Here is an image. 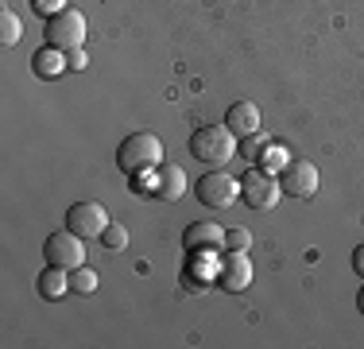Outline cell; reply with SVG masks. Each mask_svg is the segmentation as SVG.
I'll return each mask as SVG.
<instances>
[{
	"label": "cell",
	"mask_w": 364,
	"mask_h": 349,
	"mask_svg": "<svg viewBox=\"0 0 364 349\" xmlns=\"http://www.w3.org/2000/svg\"><path fill=\"white\" fill-rule=\"evenodd\" d=\"M259 160H264L267 174H272V171H283V167H287V147H279V144H267Z\"/></svg>",
	"instance_id": "cell-20"
},
{
	"label": "cell",
	"mask_w": 364,
	"mask_h": 349,
	"mask_svg": "<svg viewBox=\"0 0 364 349\" xmlns=\"http://www.w3.org/2000/svg\"><path fill=\"white\" fill-rule=\"evenodd\" d=\"M279 179L275 174H267V171H245L240 174V202L245 206H252V209H275V202H279Z\"/></svg>",
	"instance_id": "cell-5"
},
{
	"label": "cell",
	"mask_w": 364,
	"mask_h": 349,
	"mask_svg": "<svg viewBox=\"0 0 364 349\" xmlns=\"http://www.w3.org/2000/svg\"><path fill=\"white\" fill-rule=\"evenodd\" d=\"M221 241H225V229L218 222H194L182 229V249L186 252H213L221 249Z\"/></svg>",
	"instance_id": "cell-10"
},
{
	"label": "cell",
	"mask_w": 364,
	"mask_h": 349,
	"mask_svg": "<svg viewBox=\"0 0 364 349\" xmlns=\"http://www.w3.org/2000/svg\"><path fill=\"white\" fill-rule=\"evenodd\" d=\"M279 190L291 198H314L318 194V167L310 160H287V167L279 174Z\"/></svg>",
	"instance_id": "cell-7"
},
{
	"label": "cell",
	"mask_w": 364,
	"mask_h": 349,
	"mask_svg": "<svg viewBox=\"0 0 364 349\" xmlns=\"http://www.w3.org/2000/svg\"><path fill=\"white\" fill-rule=\"evenodd\" d=\"M190 155H194L198 163H210V167H225V163L237 155V136L225 125L198 128V132L190 136Z\"/></svg>",
	"instance_id": "cell-2"
},
{
	"label": "cell",
	"mask_w": 364,
	"mask_h": 349,
	"mask_svg": "<svg viewBox=\"0 0 364 349\" xmlns=\"http://www.w3.org/2000/svg\"><path fill=\"white\" fill-rule=\"evenodd\" d=\"M66 291H70V276H66V268L47 264V272L39 276V295H43L47 303H55V299H63Z\"/></svg>",
	"instance_id": "cell-15"
},
{
	"label": "cell",
	"mask_w": 364,
	"mask_h": 349,
	"mask_svg": "<svg viewBox=\"0 0 364 349\" xmlns=\"http://www.w3.org/2000/svg\"><path fill=\"white\" fill-rule=\"evenodd\" d=\"M357 307L364 311V287H360V295H357Z\"/></svg>",
	"instance_id": "cell-25"
},
{
	"label": "cell",
	"mask_w": 364,
	"mask_h": 349,
	"mask_svg": "<svg viewBox=\"0 0 364 349\" xmlns=\"http://www.w3.org/2000/svg\"><path fill=\"white\" fill-rule=\"evenodd\" d=\"M194 194H198V202L210 206V209H229L240 198V179H232L225 171H205L194 182Z\"/></svg>",
	"instance_id": "cell-4"
},
{
	"label": "cell",
	"mask_w": 364,
	"mask_h": 349,
	"mask_svg": "<svg viewBox=\"0 0 364 349\" xmlns=\"http://www.w3.org/2000/svg\"><path fill=\"white\" fill-rule=\"evenodd\" d=\"M190 264H186V287L190 291H198V287H205L210 279H218V268H213L210 252H186Z\"/></svg>",
	"instance_id": "cell-14"
},
{
	"label": "cell",
	"mask_w": 364,
	"mask_h": 349,
	"mask_svg": "<svg viewBox=\"0 0 364 349\" xmlns=\"http://www.w3.org/2000/svg\"><path fill=\"white\" fill-rule=\"evenodd\" d=\"M101 237H105V244H109V249H128V229H124V225H105V233H101Z\"/></svg>",
	"instance_id": "cell-21"
},
{
	"label": "cell",
	"mask_w": 364,
	"mask_h": 349,
	"mask_svg": "<svg viewBox=\"0 0 364 349\" xmlns=\"http://www.w3.org/2000/svg\"><path fill=\"white\" fill-rule=\"evenodd\" d=\"M225 128H229L232 136H252L259 132V109L252 101H237V105H229V113H225Z\"/></svg>",
	"instance_id": "cell-12"
},
{
	"label": "cell",
	"mask_w": 364,
	"mask_h": 349,
	"mask_svg": "<svg viewBox=\"0 0 364 349\" xmlns=\"http://www.w3.org/2000/svg\"><path fill=\"white\" fill-rule=\"evenodd\" d=\"M43 256H47V264L74 272V268H82V264H85V237H77L74 229L50 233L47 244H43Z\"/></svg>",
	"instance_id": "cell-6"
},
{
	"label": "cell",
	"mask_w": 364,
	"mask_h": 349,
	"mask_svg": "<svg viewBox=\"0 0 364 349\" xmlns=\"http://www.w3.org/2000/svg\"><path fill=\"white\" fill-rule=\"evenodd\" d=\"M353 272L364 279V244H357V249H353Z\"/></svg>",
	"instance_id": "cell-24"
},
{
	"label": "cell",
	"mask_w": 364,
	"mask_h": 349,
	"mask_svg": "<svg viewBox=\"0 0 364 349\" xmlns=\"http://www.w3.org/2000/svg\"><path fill=\"white\" fill-rule=\"evenodd\" d=\"M252 283V264H248V252H225L221 268H218V287L221 291H245Z\"/></svg>",
	"instance_id": "cell-9"
},
{
	"label": "cell",
	"mask_w": 364,
	"mask_h": 349,
	"mask_svg": "<svg viewBox=\"0 0 364 349\" xmlns=\"http://www.w3.org/2000/svg\"><path fill=\"white\" fill-rule=\"evenodd\" d=\"M31 70H36V78H43V82H50V78H58L63 70H70V58H66V51L58 47H39L36 55H31Z\"/></svg>",
	"instance_id": "cell-13"
},
{
	"label": "cell",
	"mask_w": 364,
	"mask_h": 349,
	"mask_svg": "<svg viewBox=\"0 0 364 349\" xmlns=\"http://www.w3.org/2000/svg\"><path fill=\"white\" fill-rule=\"evenodd\" d=\"M272 144V140H267L264 132H252V136H245L240 140V160H248V163H256L259 155H264V147Z\"/></svg>",
	"instance_id": "cell-16"
},
{
	"label": "cell",
	"mask_w": 364,
	"mask_h": 349,
	"mask_svg": "<svg viewBox=\"0 0 364 349\" xmlns=\"http://www.w3.org/2000/svg\"><path fill=\"white\" fill-rule=\"evenodd\" d=\"M0 28H4V31H0V43H4V47H12V43H20V16H16V12H8V8H4V12H0Z\"/></svg>",
	"instance_id": "cell-17"
},
{
	"label": "cell",
	"mask_w": 364,
	"mask_h": 349,
	"mask_svg": "<svg viewBox=\"0 0 364 349\" xmlns=\"http://www.w3.org/2000/svg\"><path fill=\"white\" fill-rule=\"evenodd\" d=\"M66 58H70V70H85V51H66Z\"/></svg>",
	"instance_id": "cell-23"
},
{
	"label": "cell",
	"mask_w": 364,
	"mask_h": 349,
	"mask_svg": "<svg viewBox=\"0 0 364 349\" xmlns=\"http://www.w3.org/2000/svg\"><path fill=\"white\" fill-rule=\"evenodd\" d=\"M109 225V214L101 202H74L70 209H66V229H74L77 237H101Z\"/></svg>",
	"instance_id": "cell-8"
},
{
	"label": "cell",
	"mask_w": 364,
	"mask_h": 349,
	"mask_svg": "<svg viewBox=\"0 0 364 349\" xmlns=\"http://www.w3.org/2000/svg\"><path fill=\"white\" fill-rule=\"evenodd\" d=\"M163 163V140L155 132H132L120 140L117 147V167L124 174H140V171H155Z\"/></svg>",
	"instance_id": "cell-1"
},
{
	"label": "cell",
	"mask_w": 364,
	"mask_h": 349,
	"mask_svg": "<svg viewBox=\"0 0 364 349\" xmlns=\"http://www.w3.org/2000/svg\"><path fill=\"white\" fill-rule=\"evenodd\" d=\"M182 190H186V174H182V167H175V163H159V167H155L151 194L163 198V202H178Z\"/></svg>",
	"instance_id": "cell-11"
},
{
	"label": "cell",
	"mask_w": 364,
	"mask_h": 349,
	"mask_svg": "<svg viewBox=\"0 0 364 349\" xmlns=\"http://www.w3.org/2000/svg\"><path fill=\"white\" fill-rule=\"evenodd\" d=\"M31 4H36L39 16H55V12H63V8H66V0H31Z\"/></svg>",
	"instance_id": "cell-22"
},
{
	"label": "cell",
	"mask_w": 364,
	"mask_h": 349,
	"mask_svg": "<svg viewBox=\"0 0 364 349\" xmlns=\"http://www.w3.org/2000/svg\"><path fill=\"white\" fill-rule=\"evenodd\" d=\"M221 249H229V252H248V249H252V233H248V229H225Z\"/></svg>",
	"instance_id": "cell-19"
},
{
	"label": "cell",
	"mask_w": 364,
	"mask_h": 349,
	"mask_svg": "<svg viewBox=\"0 0 364 349\" xmlns=\"http://www.w3.org/2000/svg\"><path fill=\"white\" fill-rule=\"evenodd\" d=\"M70 291H77V295H90V291H97V276L90 272V268H74L70 272Z\"/></svg>",
	"instance_id": "cell-18"
},
{
	"label": "cell",
	"mask_w": 364,
	"mask_h": 349,
	"mask_svg": "<svg viewBox=\"0 0 364 349\" xmlns=\"http://www.w3.org/2000/svg\"><path fill=\"white\" fill-rule=\"evenodd\" d=\"M47 43L58 51H77L85 43V16L77 8H63V12L47 16Z\"/></svg>",
	"instance_id": "cell-3"
}]
</instances>
